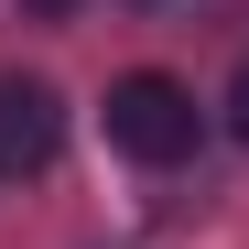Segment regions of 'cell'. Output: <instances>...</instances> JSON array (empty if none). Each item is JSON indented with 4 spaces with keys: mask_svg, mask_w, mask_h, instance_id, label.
<instances>
[{
    "mask_svg": "<svg viewBox=\"0 0 249 249\" xmlns=\"http://www.w3.org/2000/svg\"><path fill=\"white\" fill-rule=\"evenodd\" d=\"M22 11H33V22H65V11H76V0H22Z\"/></svg>",
    "mask_w": 249,
    "mask_h": 249,
    "instance_id": "cell-4",
    "label": "cell"
},
{
    "mask_svg": "<svg viewBox=\"0 0 249 249\" xmlns=\"http://www.w3.org/2000/svg\"><path fill=\"white\" fill-rule=\"evenodd\" d=\"M65 152V98L44 76H0V174H44Z\"/></svg>",
    "mask_w": 249,
    "mask_h": 249,
    "instance_id": "cell-2",
    "label": "cell"
},
{
    "mask_svg": "<svg viewBox=\"0 0 249 249\" xmlns=\"http://www.w3.org/2000/svg\"><path fill=\"white\" fill-rule=\"evenodd\" d=\"M228 130L249 141V54H238V76H228Z\"/></svg>",
    "mask_w": 249,
    "mask_h": 249,
    "instance_id": "cell-3",
    "label": "cell"
},
{
    "mask_svg": "<svg viewBox=\"0 0 249 249\" xmlns=\"http://www.w3.org/2000/svg\"><path fill=\"white\" fill-rule=\"evenodd\" d=\"M195 130H206V108H195V87H174V76L141 65V76L108 87V141L130 152V162H184Z\"/></svg>",
    "mask_w": 249,
    "mask_h": 249,
    "instance_id": "cell-1",
    "label": "cell"
}]
</instances>
